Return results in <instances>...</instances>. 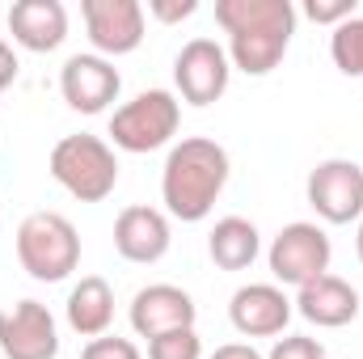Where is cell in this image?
I'll return each instance as SVG.
<instances>
[{
    "mask_svg": "<svg viewBox=\"0 0 363 359\" xmlns=\"http://www.w3.org/2000/svg\"><path fill=\"white\" fill-rule=\"evenodd\" d=\"M216 21L228 34V64L245 77L274 72L296 34L291 0H216Z\"/></svg>",
    "mask_w": 363,
    "mask_h": 359,
    "instance_id": "cell-1",
    "label": "cell"
},
{
    "mask_svg": "<svg viewBox=\"0 0 363 359\" xmlns=\"http://www.w3.org/2000/svg\"><path fill=\"white\" fill-rule=\"evenodd\" d=\"M224 186H228V153L216 140L190 136L169 148L161 170V199L174 220L182 224L207 220Z\"/></svg>",
    "mask_w": 363,
    "mask_h": 359,
    "instance_id": "cell-2",
    "label": "cell"
},
{
    "mask_svg": "<svg viewBox=\"0 0 363 359\" xmlns=\"http://www.w3.org/2000/svg\"><path fill=\"white\" fill-rule=\"evenodd\" d=\"M17 263L38 283H60L81 267V233L60 211H30L17 228Z\"/></svg>",
    "mask_w": 363,
    "mask_h": 359,
    "instance_id": "cell-3",
    "label": "cell"
},
{
    "mask_svg": "<svg viewBox=\"0 0 363 359\" xmlns=\"http://www.w3.org/2000/svg\"><path fill=\"white\" fill-rule=\"evenodd\" d=\"M51 178L60 182L72 199L81 203H101L114 194L118 186V157L114 144H106L101 136H64L51 148Z\"/></svg>",
    "mask_w": 363,
    "mask_h": 359,
    "instance_id": "cell-4",
    "label": "cell"
},
{
    "mask_svg": "<svg viewBox=\"0 0 363 359\" xmlns=\"http://www.w3.org/2000/svg\"><path fill=\"white\" fill-rule=\"evenodd\" d=\"M182 127V101L169 89H144L110 118V140L123 153H157Z\"/></svg>",
    "mask_w": 363,
    "mask_h": 359,
    "instance_id": "cell-5",
    "label": "cell"
},
{
    "mask_svg": "<svg viewBox=\"0 0 363 359\" xmlns=\"http://www.w3.org/2000/svg\"><path fill=\"white\" fill-rule=\"evenodd\" d=\"M330 258H334V245H330L325 228H317L308 220L283 224L279 237L271 241V250H267L271 275L279 283H291V287H304V283L330 275Z\"/></svg>",
    "mask_w": 363,
    "mask_h": 359,
    "instance_id": "cell-6",
    "label": "cell"
},
{
    "mask_svg": "<svg viewBox=\"0 0 363 359\" xmlns=\"http://www.w3.org/2000/svg\"><path fill=\"white\" fill-rule=\"evenodd\" d=\"M304 194H308V207L325 224L363 220V165L347 161V157H330L308 174Z\"/></svg>",
    "mask_w": 363,
    "mask_h": 359,
    "instance_id": "cell-7",
    "label": "cell"
},
{
    "mask_svg": "<svg viewBox=\"0 0 363 359\" xmlns=\"http://www.w3.org/2000/svg\"><path fill=\"white\" fill-rule=\"evenodd\" d=\"M228 77H233V64L216 38H190L174 60V85H178L182 101H190V106L220 101L228 89Z\"/></svg>",
    "mask_w": 363,
    "mask_h": 359,
    "instance_id": "cell-8",
    "label": "cell"
},
{
    "mask_svg": "<svg viewBox=\"0 0 363 359\" xmlns=\"http://www.w3.org/2000/svg\"><path fill=\"white\" fill-rule=\"evenodd\" d=\"M0 351L4 359H55L60 355V326L47 304L17 300L0 309Z\"/></svg>",
    "mask_w": 363,
    "mask_h": 359,
    "instance_id": "cell-9",
    "label": "cell"
},
{
    "mask_svg": "<svg viewBox=\"0 0 363 359\" xmlns=\"http://www.w3.org/2000/svg\"><path fill=\"white\" fill-rule=\"evenodd\" d=\"M85 30L97 55H131L144 43V4L140 0H85Z\"/></svg>",
    "mask_w": 363,
    "mask_h": 359,
    "instance_id": "cell-10",
    "label": "cell"
},
{
    "mask_svg": "<svg viewBox=\"0 0 363 359\" xmlns=\"http://www.w3.org/2000/svg\"><path fill=\"white\" fill-rule=\"evenodd\" d=\"M291 313H296V304L287 300V292L279 283H245L228 300V321L245 338H274V334H283Z\"/></svg>",
    "mask_w": 363,
    "mask_h": 359,
    "instance_id": "cell-11",
    "label": "cell"
},
{
    "mask_svg": "<svg viewBox=\"0 0 363 359\" xmlns=\"http://www.w3.org/2000/svg\"><path fill=\"white\" fill-rule=\"evenodd\" d=\"M123 89L118 68L106 55H72L60 68V93L77 114H101Z\"/></svg>",
    "mask_w": 363,
    "mask_h": 359,
    "instance_id": "cell-12",
    "label": "cell"
},
{
    "mask_svg": "<svg viewBox=\"0 0 363 359\" xmlns=\"http://www.w3.org/2000/svg\"><path fill=\"white\" fill-rule=\"evenodd\" d=\"M169 216L157 211V207H123L118 220H114V250L127 258V263H140V267H152L169 254Z\"/></svg>",
    "mask_w": 363,
    "mask_h": 359,
    "instance_id": "cell-13",
    "label": "cell"
},
{
    "mask_svg": "<svg viewBox=\"0 0 363 359\" xmlns=\"http://www.w3.org/2000/svg\"><path fill=\"white\" fill-rule=\"evenodd\" d=\"M199 317L190 292H182L174 283H148L135 292L131 300V330L140 338H157V334H169V330H190Z\"/></svg>",
    "mask_w": 363,
    "mask_h": 359,
    "instance_id": "cell-14",
    "label": "cell"
},
{
    "mask_svg": "<svg viewBox=\"0 0 363 359\" xmlns=\"http://www.w3.org/2000/svg\"><path fill=\"white\" fill-rule=\"evenodd\" d=\"M291 304L317 330H342V326H351L359 317V292L347 279H338V275H321V279L296 287Z\"/></svg>",
    "mask_w": 363,
    "mask_h": 359,
    "instance_id": "cell-15",
    "label": "cell"
},
{
    "mask_svg": "<svg viewBox=\"0 0 363 359\" xmlns=\"http://www.w3.org/2000/svg\"><path fill=\"white\" fill-rule=\"evenodd\" d=\"M9 34L26 51H55L68 38V9L60 0H17L9 9Z\"/></svg>",
    "mask_w": 363,
    "mask_h": 359,
    "instance_id": "cell-16",
    "label": "cell"
},
{
    "mask_svg": "<svg viewBox=\"0 0 363 359\" xmlns=\"http://www.w3.org/2000/svg\"><path fill=\"white\" fill-rule=\"evenodd\" d=\"M114 321V287L101 275H85L68 292V326L81 338H101Z\"/></svg>",
    "mask_w": 363,
    "mask_h": 359,
    "instance_id": "cell-17",
    "label": "cell"
},
{
    "mask_svg": "<svg viewBox=\"0 0 363 359\" xmlns=\"http://www.w3.org/2000/svg\"><path fill=\"white\" fill-rule=\"evenodd\" d=\"M258 250H262V237H258L254 220H245V216H224V220H216V228H211V237H207V254H211V263L220 270L254 267Z\"/></svg>",
    "mask_w": 363,
    "mask_h": 359,
    "instance_id": "cell-18",
    "label": "cell"
},
{
    "mask_svg": "<svg viewBox=\"0 0 363 359\" xmlns=\"http://www.w3.org/2000/svg\"><path fill=\"white\" fill-rule=\"evenodd\" d=\"M330 55H334V68L342 77H363V17L342 21L330 34Z\"/></svg>",
    "mask_w": 363,
    "mask_h": 359,
    "instance_id": "cell-19",
    "label": "cell"
},
{
    "mask_svg": "<svg viewBox=\"0 0 363 359\" xmlns=\"http://www.w3.org/2000/svg\"><path fill=\"white\" fill-rule=\"evenodd\" d=\"M148 359H203V343L190 330H169V334H157L148 338Z\"/></svg>",
    "mask_w": 363,
    "mask_h": 359,
    "instance_id": "cell-20",
    "label": "cell"
},
{
    "mask_svg": "<svg viewBox=\"0 0 363 359\" xmlns=\"http://www.w3.org/2000/svg\"><path fill=\"white\" fill-rule=\"evenodd\" d=\"M81 359H144L140 347L131 338H118V334H101V338H89Z\"/></svg>",
    "mask_w": 363,
    "mask_h": 359,
    "instance_id": "cell-21",
    "label": "cell"
},
{
    "mask_svg": "<svg viewBox=\"0 0 363 359\" xmlns=\"http://www.w3.org/2000/svg\"><path fill=\"white\" fill-rule=\"evenodd\" d=\"M267 359H325V347L317 338H308V334H287L271 347Z\"/></svg>",
    "mask_w": 363,
    "mask_h": 359,
    "instance_id": "cell-22",
    "label": "cell"
},
{
    "mask_svg": "<svg viewBox=\"0 0 363 359\" xmlns=\"http://www.w3.org/2000/svg\"><path fill=\"white\" fill-rule=\"evenodd\" d=\"M304 13H308L317 26H334V30H338L342 21L355 17V0H308Z\"/></svg>",
    "mask_w": 363,
    "mask_h": 359,
    "instance_id": "cell-23",
    "label": "cell"
},
{
    "mask_svg": "<svg viewBox=\"0 0 363 359\" xmlns=\"http://www.w3.org/2000/svg\"><path fill=\"white\" fill-rule=\"evenodd\" d=\"M199 9V0H148V13L157 17V21H182V17H190Z\"/></svg>",
    "mask_w": 363,
    "mask_h": 359,
    "instance_id": "cell-24",
    "label": "cell"
},
{
    "mask_svg": "<svg viewBox=\"0 0 363 359\" xmlns=\"http://www.w3.org/2000/svg\"><path fill=\"white\" fill-rule=\"evenodd\" d=\"M17 68H21V64H17V51H13L4 38H0V93L17 81Z\"/></svg>",
    "mask_w": 363,
    "mask_h": 359,
    "instance_id": "cell-25",
    "label": "cell"
},
{
    "mask_svg": "<svg viewBox=\"0 0 363 359\" xmlns=\"http://www.w3.org/2000/svg\"><path fill=\"white\" fill-rule=\"evenodd\" d=\"M211 359H262L250 343H224V347H216L211 351Z\"/></svg>",
    "mask_w": 363,
    "mask_h": 359,
    "instance_id": "cell-26",
    "label": "cell"
},
{
    "mask_svg": "<svg viewBox=\"0 0 363 359\" xmlns=\"http://www.w3.org/2000/svg\"><path fill=\"white\" fill-rule=\"evenodd\" d=\"M355 254H359V263H363V220H359V237H355Z\"/></svg>",
    "mask_w": 363,
    "mask_h": 359,
    "instance_id": "cell-27",
    "label": "cell"
}]
</instances>
